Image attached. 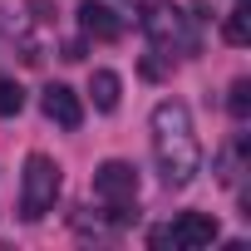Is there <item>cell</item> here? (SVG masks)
<instances>
[{
  "instance_id": "obj_10",
  "label": "cell",
  "mask_w": 251,
  "mask_h": 251,
  "mask_svg": "<svg viewBox=\"0 0 251 251\" xmlns=\"http://www.w3.org/2000/svg\"><path fill=\"white\" fill-rule=\"evenodd\" d=\"M25 108V89L15 79H0V118H15Z\"/></svg>"
},
{
  "instance_id": "obj_4",
  "label": "cell",
  "mask_w": 251,
  "mask_h": 251,
  "mask_svg": "<svg viewBox=\"0 0 251 251\" xmlns=\"http://www.w3.org/2000/svg\"><path fill=\"white\" fill-rule=\"evenodd\" d=\"M94 197L103 207H133L138 202V168L123 163V158H108L99 173H94Z\"/></svg>"
},
{
  "instance_id": "obj_11",
  "label": "cell",
  "mask_w": 251,
  "mask_h": 251,
  "mask_svg": "<svg viewBox=\"0 0 251 251\" xmlns=\"http://www.w3.org/2000/svg\"><path fill=\"white\" fill-rule=\"evenodd\" d=\"M226 108H231V118H251V79H236V84H231Z\"/></svg>"
},
{
  "instance_id": "obj_5",
  "label": "cell",
  "mask_w": 251,
  "mask_h": 251,
  "mask_svg": "<svg viewBox=\"0 0 251 251\" xmlns=\"http://www.w3.org/2000/svg\"><path fill=\"white\" fill-rule=\"evenodd\" d=\"M212 241H217V217H207V212H182L173 226L153 231V246H182V251H197Z\"/></svg>"
},
{
  "instance_id": "obj_2",
  "label": "cell",
  "mask_w": 251,
  "mask_h": 251,
  "mask_svg": "<svg viewBox=\"0 0 251 251\" xmlns=\"http://www.w3.org/2000/svg\"><path fill=\"white\" fill-rule=\"evenodd\" d=\"M59 187H64L59 163L45 158V153H30V158H25V173H20V217H25V222H40L45 212H54Z\"/></svg>"
},
{
  "instance_id": "obj_7",
  "label": "cell",
  "mask_w": 251,
  "mask_h": 251,
  "mask_svg": "<svg viewBox=\"0 0 251 251\" xmlns=\"http://www.w3.org/2000/svg\"><path fill=\"white\" fill-rule=\"evenodd\" d=\"M40 103H45V118L59 123V128H79V123H84V103H79V94L69 84H50Z\"/></svg>"
},
{
  "instance_id": "obj_1",
  "label": "cell",
  "mask_w": 251,
  "mask_h": 251,
  "mask_svg": "<svg viewBox=\"0 0 251 251\" xmlns=\"http://www.w3.org/2000/svg\"><path fill=\"white\" fill-rule=\"evenodd\" d=\"M153 163L168 187H187L202 173V143L192 133V113L177 99H163L153 108Z\"/></svg>"
},
{
  "instance_id": "obj_9",
  "label": "cell",
  "mask_w": 251,
  "mask_h": 251,
  "mask_svg": "<svg viewBox=\"0 0 251 251\" xmlns=\"http://www.w3.org/2000/svg\"><path fill=\"white\" fill-rule=\"evenodd\" d=\"M222 40H226V45H246V40H251V15H246V5H236V10L226 15Z\"/></svg>"
},
{
  "instance_id": "obj_8",
  "label": "cell",
  "mask_w": 251,
  "mask_h": 251,
  "mask_svg": "<svg viewBox=\"0 0 251 251\" xmlns=\"http://www.w3.org/2000/svg\"><path fill=\"white\" fill-rule=\"evenodd\" d=\"M89 94H94V108H99V113H113V108H118V94H123V84H118V74H113V69H94V79H89Z\"/></svg>"
},
{
  "instance_id": "obj_6",
  "label": "cell",
  "mask_w": 251,
  "mask_h": 251,
  "mask_svg": "<svg viewBox=\"0 0 251 251\" xmlns=\"http://www.w3.org/2000/svg\"><path fill=\"white\" fill-rule=\"evenodd\" d=\"M79 25H84V35H89V40H99V45H113V40L123 35L118 10H113V5H103V0H84V5H79Z\"/></svg>"
},
{
  "instance_id": "obj_3",
  "label": "cell",
  "mask_w": 251,
  "mask_h": 251,
  "mask_svg": "<svg viewBox=\"0 0 251 251\" xmlns=\"http://www.w3.org/2000/svg\"><path fill=\"white\" fill-rule=\"evenodd\" d=\"M143 30L148 40L158 45V54H197V30H192V15H182L177 5H148L143 15Z\"/></svg>"
}]
</instances>
